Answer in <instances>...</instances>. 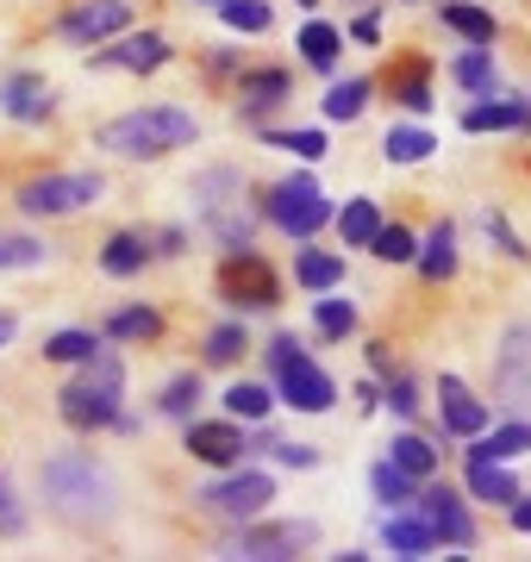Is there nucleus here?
<instances>
[{"label": "nucleus", "instance_id": "f257e3e1", "mask_svg": "<svg viewBox=\"0 0 531 562\" xmlns=\"http://www.w3.org/2000/svg\"><path fill=\"white\" fill-rule=\"evenodd\" d=\"M38 501L50 519L76 531H106L120 519V475L94 450H50L38 462Z\"/></svg>", "mask_w": 531, "mask_h": 562}, {"label": "nucleus", "instance_id": "f03ea898", "mask_svg": "<svg viewBox=\"0 0 531 562\" xmlns=\"http://www.w3.org/2000/svg\"><path fill=\"white\" fill-rule=\"evenodd\" d=\"M201 144V113L182 101H144L94 125V150L113 162H169L176 150Z\"/></svg>", "mask_w": 531, "mask_h": 562}, {"label": "nucleus", "instance_id": "7ed1b4c3", "mask_svg": "<svg viewBox=\"0 0 531 562\" xmlns=\"http://www.w3.org/2000/svg\"><path fill=\"white\" fill-rule=\"evenodd\" d=\"M50 401H57L63 431H76V438H106L113 419H120V406H125V357H120V344H101L88 362H76Z\"/></svg>", "mask_w": 531, "mask_h": 562}, {"label": "nucleus", "instance_id": "20e7f679", "mask_svg": "<svg viewBox=\"0 0 531 562\" xmlns=\"http://www.w3.org/2000/svg\"><path fill=\"white\" fill-rule=\"evenodd\" d=\"M188 201H194V232H201L213 250L257 244V232H263L257 206H250V176L238 162H206V169H194Z\"/></svg>", "mask_w": 531, "mask_h": 562}, {"label": "nucleus", "instance_id": "39448f33", "mask_svg": "<svg viewBox=\"0 0 531 562\" xmlns=\"http://www.w3.org/2000/svg\"><path fill=\"white\" fill-rule=\"evenodd\" d=\"M257 357H263V382L275 387V406L301 413V419H326V413H338V401H344V394H338V375L307 350V338L275 331Z\"/></svg>", "mask_w": 531, "mask_h": 562}, {"label": "nucleus", "instance_id": "423d86ee", "mask_svg": "<svg viewBox=\"0 0 531 562\" xmlns=\"http://www.w3.org/2000/svg\"><path fill=\"white\" fill-rule=\"evenodd\" d=\"M101 201H106V169H32V176H20L7 188V206L25 225L82 220Z\"/></svg>", "mask_w": 531, "mask_h": 562}, {"label": "nucleus", "instance_id": "0eeeda50", "mask_svg": "<svg viewBox=\"0 0 531 562\" xmlns=\"http://www.w3.org/2000/svg\"><path fill=\"white\" fill-rule=\"evenodd\" d=\"M250 206H257V220L269 232H282L287 244H301V238H319L326 232L338 201L326 194V181L313 176V162H301V169L263 181V188H250Z\"/></svg>", "mask_w": 531, "mask_h": 562}, {"label": "nucleus", "instance_id": "6e6552de", "mask_svg": "<svg viewBox=\"0 0 531 562\" xmlns=\"http://www.w3.org/2000/svg\"><path fill=\"white\" fill-rule=\"evenodd\" d=\"M213 301L238 319H269L287 301V276L257 244H238V250H219V262H213Z\"/></svg>", "mask_w": 531, "mask_h": 562}, {"label": "nucleus", "instance_id": "1a4fd4ad", "mask_svg": "<svg viewBox=\"0 0 531 562\" xmlns=\"http://www.w3.org/2000/svg\"><path fill=\"white\" fill-rule=\"evenodd\" d=\"M319 538H326V525L313 519V513H294V519L257 513V519H245V525H225V538L213 543V557H225V562H294V557H307V550H319Z\"/></svg>", "mask_w": 531, "mask_h": 562}, {"label": "nucleus", "instance_id": "9d476101", "mask_svg": "<svg viewBox=\"0 0 531 562\" xmlns=\"http://www.w3.org/2000/svg\"><path fill=\"white\" fill-rule=\"evenodd\" d=\"M269 501H275V469H263V462H231V469H213V475L188 494V506H194L201 519H219V525L257 519V513H269Z\"/></svg>", "mask_w": 531, "mask_h": 562}, {"label": "nucleus", "instance_id": "9b49d317", "mask_svg": "<svg viewBox=\"0 0 531 562\" xmlns=\"http://www.w3.org/2000/svg\"><path fill=\"white\" fill-rule=\"evenodd\" d=\"M488 406L531 419V319H507L488 350Z\"/></svg>", "mask_w": 531, "mask_h": 562}, {"label": "nucleus", "instance_id": "f8f14e48", "mask_svg": "<svg viewBox=\"0 0 531 562\" xmlns=\"http://www.w3.org/2000/svg\"><path fill=\"white\" fill-rule=\"evenodd\" d=\"M375 94L400 113V120H431L438 113V57L431 50H394L388 69L375 76Z\"/></svg>", "mask_w": 531, "mask_h": 562}, {"label": "nucleus", "instance_id": "ddd939ff", "mask_svg": "<svg viewBox=\"0 0 531 562\" xmlns=\"http://www.w3.org/2000/svg\"><path fill=\"white\" fill-rule=\"evenodd\" d=\"M82 63L94 69V76H157V69L176 63V38L157 32V25H125L120 38L82 50Z\"/></svg>", "mask_w": 531, "mask_h": 562}, {"label": "nucleus", "instance_id": "4468645a", "mask_svg": "<svg viewBox=\"0 0 531 562\" xmlns=\"http://www.w3.org/2000/svg\"><path fill=\"white\" fill-rule=\"evenodd\" d=\"M125 25H138V0H69L57 20L44 25V38L63 50H94V44L120 38Z\"/></svg>", "mask_w": 531, "mask_h": 562}, {"label": "nucleus", "instance_id": "2eb2a0df", "mask_svg": "<svg viewBox=\"0 0 531 562\" xmlns=\"http://www.w3.org/2000/svg\"><path fill=\"white\" fill-rule=\"evenodd\" d=\"M413 513L431 525L438 550H475V543H482V525H475L470 494H463L456 482H444V475L419 482V494H413Z\"/></svg>", "mask_w": 531, "mask_h": 562}, {"label": "nucleus", "instance_id": "dca6fc26", "mask_svg": "<svg viewBox=\"0 0 531 562\" xmlns=\"http://www.w3.org/2000/svg\"><path fill=\"white\" fill-rule=\"evenodd\" d=\"M225 94H231V120L257 132V125H269L275 113L294 106V69L287 63H245Z\"/></svg>", "mask_w": 531, "mask_h": 562}, {"label": "nucleus", "instance_id": "f3484780", "mask_svg": "<svg viewBox=\"0 0 531 562\" xmlns=\"http://www.w3.org/2000/svg\"><path fill=\"white\" fill-rule=\"evenodd\" d=\"M431 431H438V438L444 443H463V438H475V431H482V425L494 419V406H488V394H475L470 382H463V375H456V369H444V375H438V382H431Z\"/></svg>", "mask_w": 531, "mask_h": 562}, {"label": "nucleus", "instance_id": "a211bd4d", "mask_svg": "<svg viewBox=\"0 0 531 562\" xmlns=\"http://www.w3.org/2000/svg\"><path fill=\"white\" fill-rule=\"evenodd\" d=\"M182 457L194 469H231V462H250L245 457V419H225V413H194L182 425Z\"/></svg>", "mask_w": 531, "mask_h": 562}, {"label": "nucleus", "instance_id": "6ab92c4d", "mask_svg": "<svg viewBox=\"0 0 531 562\" xmlns=\"http://www.w3.org/2000/svg\"><path fill=\"white\" fill-rule=\"evenodd\" d=\"M63 113V88L44 69H0V120L7 125H50Z\"/></svg>", "mask_w": 531, "mask_h": 562}, {"label": "nucleus", "instance_id": "aec40b11", "mask_svg": "<svg viewBox=\"0 0 531 562\" xmlns=\"http://www.w3.org/2000/svg\"><path fill=\"white\" fill-rule=\"evenodd\" d=\"M94 331H101L106 344H120V350H150V344L169 338V313L157 301H113L94 319Z\"/></svg>", "mask_w": 531, "mask_h": 562}, {"label": "nucleus", "instance_id": "412c9836", "mask_svg": "<svg viewBox=\"0 0 531 562\" xmlns=\"http://www.w3.org/2000/svg\"><path fill=\"white\" fill-rule=\"evenodd\" d=\"M413 276L426 281V288H444V281H456V269H463V225L450 220H431L426 232H419V250H413L407 262Z\"/></svg>", "mask_w": 531, "mask_h": 562}, {"label": "nucleus", "instance_id": "4be33fe9", "mask_svg": "<svg viewBox=\"0 0 531 562\" xmlns=\"http://www.w3.org/2000/svg\"><path fill=\"white\" fill-rule=\"evenodd\" d=\"M94 269L106 281H138L157 269V250H150V225H120L94 244Z\"/></svg>", "mask_w": 531, "mask_h": 562}, {"label": "nucleus", "instance_id": "5701e85b", "mask_svg": "<svg viewBox=\"0 0 531 562\" xmlns=\"http://www.w3.org/2000/svg\"><path fill=\"white\" fill-rule=\"evenodd\" d=\"M456 457L463 462H519V457H531V419H519V413H494L475 438H463Z\"/></svg>", "mask_w": 531, "mask_h": 562}, {"label": "nucleus", "instance_id": "b1692460", "mask_svg": "<svg viewBox=\"0 0 531 562\" xmlns=\"http://www.w3.org/2000/svg\"><path fill=\"white\" fill-rule=\"evenodd\" d=\"M519 125H526V94H507V88L475 94V101H463V113H456V132H463V138H507Z\"/></svg>", "mask_w": 531, "mask_h": 562}, {"label": "nucleus", "instance_id": "393cba45", "mask_svg": "<svg viewBox=\"0 0 531 562\" xmlns=\"http://www.w3.org/2000/svg\"><path fill=\"white\" fill-rule=\"evenodd\" d=\"M294 57L301 69H313L319 81H331L344 69V25H331L326 13H307V25L294 32Z\"/></svg>", "mask_w": 531, "mask_h": 562}, {"label": "nucleus", "instance_id": "a878e982", "mask_svg": "<svg viewBox=\"0 0 531 562\" xmlns=\"http://www.w3.org/2000/svg\"><path fill=\"white\" fill-rule=\"evenodd\" d=\"M382 457L394 462V469H407L413 482H431V475H444V457H450V443L438 438V431H419V425H400L388 438V450Z\"/></svg>", "mask_w": 531, "mask_h": 562}, {"label": "nucleus", "instance_id": "bb28decb", "mask_svg": "<svg viewBox=\"0 0 531 562\" xmlns=\"http://www.w3.org/2000/svg\"><path fill=\"white\" fill-rule=\"evenodd\" d=\"M250 350H257V338H250V319H238V313H219V319L201 331V369L231 375V369H245Z\"/></svg>", "mask_w": 531, "mask_h": 562}, {"label": "nucleus", "instance_id": "cd10ccee", "mask_svg": "<svg viewBox=\"0 0 531 562\" xmlns=\"http://www.w3.org/2000/svg\"><path fill=\"white\" fill-rule=\"evenodd\" d=\"M350 281V250H326L319 238L294 244V288L301 294H326V288H344Z\"/></svg>", "mask_w": 531, "mask_h": 562}, {"label": "nucleus", "instance_id": "c85d7f7f", "mask_svg": "<svg viewBox=\"0 0 531 562\" xmlns=\"http://www.w3.org/2000/svg\"><path fill=\"white\" fill-rule=\"evenodd\" d=\"M194 413H206V369H201V362H194V369H176V375L150 394V419L188 425Z\"/></svg>", "mask_w": 531, "mask_h": 562}, {"label": "nucleus", "instance_id": "c756f323", "mask_svg": "<svg viewBox=\"0 0 531 562\" xmlns=\"http://www.w3.org/2000/svg\"><path fill=\"white\" fill-rule=\"evenodd\" d=\"M463 494H470V506H494V513H507L519 494H526V482H519V469L512 462H463Z\"/></svg>", "mask_w": 531, "mask_h": 562}, {"label": "nucleus", "instance_id": "7c9ffc66", "mask_svg": "<svg viewBox=\"0 0 531 562\" xmlns=\"http://www.w3.org/2000/svg\"><path fill=\"white\" fill-rule=\"evenodd\" d=\"M307 325L319 344H350L357 331H363V306L350 301L344 288H326V294H307Z\"/></svg>", "mask_w": 531, "mask_h": 562}, {"label": "nucleus", "instance_id": "2f4dec72", "mask_svg": "<svg viewBox=\"0 0 531 562\" xmlns=\"http://www.w3.org/2000/svg\"><path fill=\"white\" fill-rule=\"evenodd\" d=\"M369 106H375V76H369V69H357V76L338 69V76L326 81V94H319V120L326 125H357Z\"/></svg>", "mask_w": 531, "mask_h": 562}, {"label": "nucleus", "instance_id": "473e14b6", "mask_svg": "<svg viewBox=\"0 0 531 562\" xmlns=\"http://www.w3.org/2000/svg\"><path fill=\"white\" fill-rule=\"evenodd\" d=\"M444 81L463 94V101H475V94H494V88H507L500 81V57H494V44H463L456 57L444 63Z\"/></svg>", "mask_w": 531, "mask_h": 562}, {"label": "nucleus", "instance_id": "72a5a7b5", "mask_svg": "<svg viewBox=\"0 0 531 562\" xmlns=\"http://www.w3.org/2000/svg\"><path fill=\"white\" fill-rule=\"evenodd\" d=\"M438 150H444V138H438L426 120H394L388 132H382V162H388V169H426Z\"/></svg>", "mask_w": 531, "mask_h": 562}, {"label": "nucleus", "instance_id": "f704fd0d", "mask_svg": "<svg viewBox=\"0 0 531 562\" xmlns=\"http://www.w3.org/2000/svg\"><path fill=\"white\" fill-rule=\"evenodd\" d=\"M431 20L444 25L456 44H500V20L482 0H431Z\"/></svg>", "mask_w": 531, "mask_h": 562}, {"label": "nucleus", "instance_id": "c9c22d12", "mask_svg": "<svg viewBox=\"0 0 531 562\" xmlns=\"http://www.w3.org/2000/svg\"><path fill=\"white\" fill-rule=\"evenodd\" d=\"M57 262V244L32 232V225H0V276H32V269H50Z\"/></svg>", "mask_w": 531, "mask_h": 562}, {"label": "nucleus", "instance_id": "e433bc0d", "mask_svg": "<svg viewBox=\"0 0 531 562\" xmlns=\"http://www.w3.org/2000/svg\"><path fill=\"white\" fill-rule=\"evenodd\" d=\"M382 550L400 562H419V557H438V538L413 506H394V513H382Z\"/></svg>", "mask_w": 531, "mask_h": 562}, {"label": "nucleus", "instance_id": "4c0bfd02", "mask_svg": "<svg viewBox=\"0 0 531 562\" xmlns=\"http://www.w3.org/2000/svg\"><path fill=\"white\" fill-rule=\"evenodd\" d=\"M426 382H419V369H407V362H394L388 375H382V413H388L394 425H419L426 419Z\"/></svg>", "mask_w": 531, "mask_h": 562}, {"label": "nucleus", "instance_id": "58836bf2", "mask_svg": "<svg viewBox=\"0 0 531 562\" xmlns=\"http://www.w3.org/2000/svg\"><path fill=\"white\" fill-rule=\"evenodd\" d=\"M388 220L382 213V201L375 194H350L344 206H331V232H338V250H369V238H375V225Z\"/></svg>", "mask_w": 531, "mask_h": 562}, {"label": "nucleus", "instance_id": "ea45409f", "mask_svg": "<svg viewBox=\"0 0 531 562\" xmlns=\"http://www.w3.org/2000/svg\"><path fill=\"white\" fill-rule=\"evenodd\" d=\"M219 413L225 419H245V425L275 419V387H269L263 375H231V382L219 387Z\"/></svg>", "mask_w": 531, "mask_h": 562}, {"label": "nucleus", "instance_id": "a19ab883", "mask_svg": "<svg viewBox=\"0 0 531 562\" xmlns=\"http://www.w3.org/2000/svg\"><path fill=\"white\" fill-rule=\"evenodd\" d=\"M257 138L269 144V150H287L294 162H326L331 138H326V125H257Z\"/></svg>", "mask_w": 531, "mask_h": 562}, {"label": "nucleus", "instance_id": "79ce46f5", "mask_svg": "<svg viewBox=\"0 0 531 562\" xmlns=\"http://www.w3.org/2000/svg\"><path fill=\"white\" fill-rule=\"evenodd\" d=\"M101 344H106V338L94 331V325H57V331H44L38 357L50 362V369H76V362H88Z\"/></svg>", "mask_w": 531, "mask_h": 562}, {"label": "nucleus", "instance_id": "37998d69", "mask_svg": "<svg viewBox=\"0 0 531 562\" xmlns=\"http://www.w3.org/2000/svg\"><path fill=\"white\" fill-rule=\"evenodd\" d=\"M213 13L231 38H269L275 32V0H219Z\"/></svg>", "mask_w": 531, "mask_h": 562}, {"label": "nucleus", "instance_id": "c03bdc74", "mask_svg": "<svg viewBox=\"0 0 531 562\" xmlns=\"http://www.w3.org/2000/svg\"><path fill=\"white\" fill-rule=\"evenodd\" d=\"M413 494H419V482H413L407 469H394L388 457L369 462V501L382 506V513H394V506H413Z\"/></svg>", "mask_w": 531, "mask_h": 562}, {"label": "nucleus", "instance_id": "a18cd8bd", "mask_svg": "<svg viewBox=\"0 0 531 562\" xmlns=\"http://www.w3.org/2000/svg\"><path fill=\"white\" fill-rule=\"evenodd\" d=\"M413 250H419V232H413L407 220H382V225H375V238H369V250H363V257L388 262V269H407V262H413Z\"/></svg>", "mask_w": 531, "mask_h": 562}, {"label": "nucleus", "instance_id": "49530a36", "mask_svg": "<svg viewBox=\"0 0 531 562\" xmlns=\"http://www.w3.org/2000/svg\"><path fill=\"white\" fill-rule=\"evenodd\" d=\"M482 232H488V244H494V250H500L507 262L531 269V244L519 238V225L507 220V206H500V201H488V206H482Z\"/></svg>", "mask_w": 531, "mask_h": 562}, {"label": "nucleus", "instance_id": "de8ad7c7", "mask_svg": "<svg viewBox=\"0 0 531 562\" xmlns=\"http://www.w3.org/2000/svg\"><path fill=\"white\" fill-rule=\"evenodd\" d=\"M25 531H32V506H25L20 482L0 469V543H20Z\"/></svg>", "mask_w": 531, "mask_h": 562}, {"label": "nucleus", "instance_id": "09e8293b", "mask_svg": "<svg viewBox=\"0 0 531 562\" xmlns=\"http://www.w3.org/2000/svg\"><path fill=\"white\" fill-rule=\"evenodd\" d=\"M382 13H388V0H363V13H350V25H344V44H357V50H382V44H388Z\"/></svg>", "mask_w": 531, "mask_h": 562}, {"label": "nucleus", "instance_id": "8fccbe9b", "mask_svg": "<svg viewBox=\"0 0 531 562\" xmlns=\"http://www.w3.org/2000/svg\"><path fill=\"white\" fill-rule=\"evenodd\" d=\"M269 462H275V469H287V475H307V469H319V462H326V450H319V443H307V438H275V443H269Z\"/></svg>", "mask_w": 531, "mask_h": 562}, {"label": "nucleus", "instance_id": "3c124183", "mask_svg": "<svg viewBox=\"0 0 531 562\" xmlns=\"http://www.w3.org/2000/svg\"><path fill=\"white\" fill-rule=\"evenodd\" d=\"M245 63H250V57L238 50V44H206V50H201V76L213 81V88H231Z\"/></svg>", "mask_w": 531, "mask_h": 562}, {"label": "nucleus", "instance_id": "603ef678", "mask_svg": "<svg viewBox=\"0 0 531 562\" xmlns=\"http://www.w3.org/2000/svg\"><path fill=\"white\" fill-rule=\"evenodd\" d=\"M150 250H157V262H182L194 250V225H182V220L150 225Z\"/></svg>", "mask_w": 531, "mask_h": 562}, {"label": "nucleus", "instance_id": "864d4df0", "mask_svg": "<svg viewBox=\"0 0 531 562\" xmlns=\"http://www.w3.org/2000/svg\"><path fill=\"white\" fill-rule=\"evenodd\" d=\"M350 401H357L363 419H375V413H382V375H363V382L350 387Z\"/></svg>", "mask_w": 531, "mask_h": 562}, {"label": "nucleus", "instance_id": "5fc2aeb1", "mask_svg": "<svg viewBox=\"0 0 531 562\" xmlns=\"http://www.w3.org/2000/svg\"><path fill=\"white\" fill-rule=\"evenodd\" d=\"M363 357H369V375H388V369H394V344L388 338H369Z\"/></svg>", "mask_w": 531, "mask_h": 562}, {"label": "nucleus", "instance_id": "6e6d98bb", "mask_svg": "<svg viewBox=\"0 0 531 562\" xmlns=\"http://www.w3.org/2000/svg\"><path fill=\"white\" fill-rule=\"evenodd\" d=\"M507 525L519 531V538H531V494H519V501L507 506Z\"/></svg>", "mask_w": 531, "mask_h": 562}, {"label": "nucleus", "instance_id": "4d7b16f0", "mask_svg": "<svg viewBox=\"0 0 531 562\" xmlns=\"http://www.w3.org/2000/svg\"><path fill=\"white\" fill-rule=\"evenodd\" d=\"M138 431H144V413L120 406V419H113V431H106V438H138Z\"/></svg>", "mask_w": 531, "mask_h": 562}, {"label": "nucleus", "instance_id": "13d9d810", "mask_svg": "<svg viewBox=\"0 0 531 562\" xmlns=\"http://www.w3.org/2000/svg\"><path fill=\"white\" fill-rule=\"evenodd\" d=\"M13 338H20V313L0 306V350H13Z\"/></svg>", "mask_w": 531, "mask_h": 562}, {"label": "nucleus", "instance_id": "bf43d9fd", "mask_svg": "<svg viewBox=\"0 0 531 562\" xmlns=\"http://www.w3.org/2000/svg\"><path fill=\"white\" fill-rule=\"evenodd\" d=\"M294 7H301V13H319V7H326V0H294Z\"/></svg>", "mask_w": 531, "mask_h": 562}, {"label": "nucleus", "instance_id": "052dcab7", "mask_svg": "<svg viewBox=\"0 0 531 562\" xmlns=\"http://www.w3.org/2000/svg\"><path fill=\"white\" fill-rule=\"evenodd\" d=\"M519 132H531V94H526V125H519Z\"/></svg>", "mask_w": 531, "mask_h": 562}, {"label": "nucleus", "instance_id": "680f3d73", "mask_svg": "<svg viewBox=\"0 0 531 562\" xmlns=\"http://www.w3.org/2000/svg\"><path fill=\"white\" fill-rule=\"evenodd\" d=\"M388 7H419V0H388Z\"/></svg>", "mask_w": 531, "mask_h": 562}, {"label": "nucleus", "instance_id": "e2e57ef3", "mask_svg": "<svg viewBox=\"0 0 531 562\" xmlns=\"http://www.w3.org/2000/svg\"><path fill=\"white\" fill-rule=\"evenodd\" d=\"M194 7H219V0H194Z\"/></svg>", "mask_w": 531, "mask_h": 562}]
</instances>
